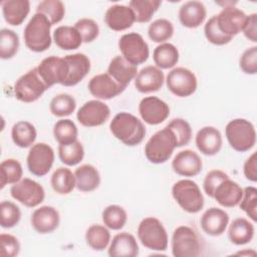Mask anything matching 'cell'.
Masks as SVG:
<instances>
[{
    "instance_id": "6da1fadb",
    "label": "cell",
    "mask_w": 257,
    "mask_h": 257,
    "mask_svg": "<svg viewBox=\"0 0 257 257\" xmlns=\"http://www.w3.org/2000/svg\"><path fill=\"white\" fill-rule=\"evenodd\" d=\"M109 130L115 139L128 147L140 145L146 136L143 121L126 111L118 112L113 116L109 123Z\"/></svg>"
},
{
    "instance_id": "7a4b0ae2",
    "label": "cell",
    "mask_w": 257,
    "mask_h": 257,
    "mask_svg": "<svg viewBox=\"0 0 257 257\" xmlns=\"http://www.w3.org/2000/svg\"><path fill=\"white\" fill-rule=\"evenodd\" d=\"M51 26L50 21L45 15L35 13L24 28L23 38L26 47L33 52L47 50L52 43L50 35Z\"/></svg>"
},
{
    "instance_id": "3957f363",
    "label": "cell",
    "mask_w": 257,
    "mask_h": 257,
    "mask_svg": "<svg viewBox=\"0 0 257 257\" xmlns=\"http://www.w3.org/2000/svg\"><path fill=\"white\" fill-rule=\"evenodd\" d=\"M177 148V140L167 125L155 133L145 146V155L153 164H164L172 157Z\"/></svg>"
},
{
    "instance_id": "277c9868",
    "label": "cell",
    "mask_w": 257,
    "mask_h": 257,
    "mask_svg": "<svg viewBox=\"0 0 257 257\" xmlns=\"http://www.w3.org/2000/svg\"><path fill=\"white\" fill-rule=\"evenodd\" d=\"M225 135L231 148L236 152L250 151L256 144V131L253 123L245 118H234L225 127Z\"/></svg>"
},
{
    "instance_id": "5b68a950",
    "label": "cell",
    "mask_w": 257,
    "mask_h": 257,
    "mask_svg": "<svg viewBox=\"0 0 257 257\" xmlns=\"http://www.w3.org/2000/svg\"><path fill=\"white\" fill-rule=\"evenodd\" d=\"M172 196L177 204L187 213L196 214L204 207V196L196 182L180 180L172 188Z\"/></svg>"
},
{
    "instance_id": "8992f818",
    "label": "cell",
    "mask_w": 257,
    "mask_h": 257,
    "mask_svg": "<svg viewBox=\"0 0 257 257\" xmlns=\"http://www.w3.org/2000/svg\"><path fill=\"white\" fill-rule=\"evenodd\" d=\"M138 238L150 250L165 251L168 248V233L163 223L155 217H147L140 222Z\"/></svg>"
},
{
    "instance_id": "52a82bcc",
    "label": "cell",
    "mask_w": 257,
    "mask_h": 257,
    "mask_svg": "<svg viewBox=\"0 0 257 257\" xmlns=\"http://www.w3.org/2000/svg\"><path fill=\"white\" fill-rule=\"evenodd\" d=\"M171 246L175 257H198L202 251L201 240L197 232L185 225L174 230Z\"/></svg>"
},
{
    "instance_id": "ba28073f",
    "label": "cell",
    "mask_w": 257,
    "mask_h": 257,
    "mask_svg": "<svg viewBox=\"0 0 257 257\" xmlns=\"http://www.w3.org/2000/svg\"><path fill=\"white\" fill-rule=\"evenodd\" d=\"M48 88L35 67L16 80L14 84V95L18 100L29 103L39 99Z\"/></svg>"
},
{
    "instance_id": "9c48e42d",
    "label": "cell",
    "mask_w": 257,
    "mask_h": 257,
    "mask_svg": "<svg viewBox=\"0 0 257 257\" xmlns=\"http://www.w3.org/2000/svg\"><path fill=\"white\" fill-rule=\"evenodd\" d=\"M118 48L121 55L135 65L146 62L150 55L148 43L143 36L137 32L123 34L118 40Z\"/></svg>"
},
{
    "instance_id": "30bf717a",
    "label": "cell",
    "mask_w": 257,
    "mask_h": 257,
    "mask_svg": "<svg viewBox=\"0 0 257 257\" xmlns=\"http://www.w3.org/2000/svg\"><path fill=\"white\" fill-rule=\"evenodd\" d=\"M11 197L28 208L40 205L45 198L44 188L34 180L29 178L21 179L10 188Z\"/></svg>"
},
{
    "instance_id": "8fae6325",
    "label": "cell",
    "mask_w": 257,
    "mask_h": 257,
    "mask_svg": "<svg viewBox=\"0 0 257 257\" xmlns=\"http://www.w3.org/2000/svg\"><path fill=\"white\" fill-rule=\"evenodd\" d=\"M54 158V151L49 145L45 143L34 144L26 159L28 171L36 177H43L52 168Z\"/></svg>"
},
{
    "instance_id": "7c38bea8",
    "label": "cell",
    "mask_w": 257,
    "mask_h": 257,
    "mask_svg": "<svg viewBox=\"0 0 257 257\" xmlns=\"http://www.w3.org/2000/svg\"><path fill=\"white\" fill-rule=\"evenodd\" d=\"M166 84L168 89L176 96L187 97L192 95L198 85L197 77L193 71L185 67L172 69L167 77Z\"/></svg>"
},
{
    "instance_id": "4fadbf2b",
    "label": "cell",
    "mask_w": 257,
    "mask_h": 257,
    "mask_svg": "<svg viewBox=\"0 0 257 257\" xmlns=\"http://www.w3.org/2000/svg\"><path fill=\"white\" fill-rule=\"evenodd\" d=\"M38 74L50 88L54 84H63L68 75V64L64 57L50 55L36 67Z\"/></svg>"
},
{
    "instance_id": "5bb4252c",
    "label": "cell",
    "mask_w": 257,
    "mask_h": 257,
    "mask_svg": "<svg viewBox=\"0 0 257 257\" xmlns=\"http://www.w3.org/2000/svg\"><path fill=\"white\" fill-rule=\"evenodd\" d=\"M110 109L101 100L92 99L83 103L76 113L78 122L86 127L99 126L108 120Z\"/></svg>"
},
{
    "instance_id": "9a60e30c",
    "label": "cell",
    "mask_w": 257,
    "mask_h": 257,
    "mask_svg": "<svg viewBox=\"0 0 257 257\" xmlns=\"http://www.w3.org/2000/svg\"><path fill=\"white\" fill-rule=\"evenodd\" d=\"M247 15L233 4L225 5L218 15L216 21L219 29L225 35L233 37L239 34L245 25Z\"/></svg>"
},
{
    "instance_id": "2e32d148",
    "label": "cell",
    "mask_w": 257,
    "mask_h": 257,
    "mask_svg": "<svg viewBox=\"0 0 257 257\" xmlns=\"http://www.w3.org/2000/svg\"><path fill=\"white\" fill-rule=\"evenodd\" d=\"M139 112L145 122L157 125L169 117L170 107L166 101L158 96H146L140 101Z\"/></svg>"
},
{
    "instance_id": "e0dca14e",
    "label": "cell",
    "mask_w": 257,
    "mask_h": 257,
    "mask_svg": "<svg viewBox=\"0 0 257 257\" xmlns=\"http://www.w3.org/2000/svg\"><path fill=\"white\" fill-rule=\"evenodd\" d=\"M88 90L98 99H111L120 94L125 88L119 85L107 72L94 75L87 84Z\"/></svg>"
},
{
    "instance_id": "ac0fdd59",
    "label": "cell",
    "mask_w": 257,
    "mask_h": 257,
    "mask_svg": "<svg viewBox=\"0 0 257 257\" xmlns=\"http://www.w3.org/2000/svg\"><path fill=\"white\" fill-rule=\"evenodd\" d=\"M172 168L179 176L195 177L201 173L203 162L196 152L185 150L179 152L175 156L172 161Z\"/></svg>"
},
{
    "instance_id": "d6986e66",
    "label": "cell",
    "mask_w": 257,
    "mask_h": 257,
    "mask_svg": "<svg viewBox=\"0 0 257 257\" xmlns=\"http://www.w3.org/2000/svg\"><path fill=\"white\" fill-rule=\"evenodd\" d=\"M30 223L37 233L48 234L58 228L60 216L54 207L41 206L32 213Z\"/></svg>"
},
{
    "instance_id": "ffe728a7",
    "label": "cell",
    "mask_w": 257,
    "mask_h": 257,
    "mask_svg": "<svg viewBox=\"0 0 257 257\" xmlns=\"http://www.w3.org/2000/svg\"><path fill=\"white\" fill-rule=\"evenodd\" d=\"M165 82V75L162 69L154 65L142 68L135 77V87L142 93L158 91Z\"/></svg>"
},
{
    "instance_id": "44dd1931",
    "label": "cell",
    "mask_w": 257,
    "mask_h": 257,
    "mask_svg": "<svg viewBox=\"0 0 257 257\" xmlns=\"http://www.w3.org/2000/svg\"><path fill=\"white\" fill-rule=\"evenodd\" d=\"M229 224V215L223 209L212 207L207 209L200 219L202 230L209 236L222 235Z\"/></svg>"
},
{
    "instance_id": "7402d4cb",
    "label": "cell",
    "mask_w": 257,
    "mask_h": 257,
    "mask_svg": "<svg viewBox=\"0 0 257 257\" xmlns=\"http://www.w3.org/2000/svg\"><path fill=\"white\" fill-rule=\"evenodd\" d=\"M106 26L113 31H122L128 29L136 22L134 11L130 6L114 4L106 10L104 14Z\"/></svg>"
},
{
    "instance_id": "603a6c76",
    "label": "cell",
    "mask_w": 257,
    "mask_h": 257,
    "mask_svg": "<svg viewBox=\"0 0 257 257\" xmlns=\"http://www.w3.org/2000/svg\"><path fill=\"white\" fill-rule=\"evenodd\" d=\"M196 147L205 156L217 155L223 145L222 135L214 126H204L198 131L195 138Z\"/></svg>"
},
{
    "instance_id": "cb8c5ba5",
    "label": "cell",
    "mask_w": 257,
    "mask_h": 257,
    "mask_svg": "<svg viewBox=\"0 0 257 257\" xmlns=\"http://www.w3.org/2000/svg\"><path fill=\"white\" fill-rule=\"evenodd\" d=\"M68 64V75L62 85L74 86L79 83L90 70V60L83 53H74L64 56Z\"/></svg>"
},
{
    "instance_id": "d4e9b609",
    "label": "cell",
    "mask_w": 257,
    "mask_h": 257,
    "mask_svg": "<svg viewBox=\"0 0 257 257\" xmlns=\"http://www.w3.org/2000/svg\"><path fill=\"white\" fill-rule=\"evenodd\" d=\"M107 253L110 257H137L140 253V248L133 234L120 232L113 236Z\"/></svg>"
},
{
    "instance_id": "484cf974",
    "label": "cell",
    "mask_w": 257,
    "mask_h": 257,
    "mask_svg": "<svg viewBox=\"0 0 257 257\" xmlns=\"http://www.w3.org/2000/svg\"><path fill=\"white\" fill-rule=\"evenodd\" d=\"M107 73L123 88L136 77L138 66L128 62L122 55L114 56L107 67Z\"/></svg>"
},
{
    "instance_id": "4316f807",
    "label": "cell",
    "mask_w": 257,
    "mask_h": 257,
    "mask_svg": "<svg viewBox=\"0 0 257 257\" xmlns=\"http://www.w3.org/2000/svg\"><path fill=\"white\" fill-rule=\"evenodd\" d=\"M243 196L241 186L230 178L224 180L216 188L214 197L219 205L225 208H233L239 205Z\"/></svg>"
},
{
    "instance_id": "83f0119b",
    "label": "cell",
    "mask_w": 257,
    "mask_h": 257,
    "mask_svg": "<svg viewBox=\"0 0 257 257\" xmlns=\"http://www.w3.org/2000/svg\"><path fill=\"white\" fill-rule=\"evenodd\" d=\"M206 16L207 10L201 1H187L179 9V20L187 28L199 27L206 19Z\"/></svg>"
},
{
    "instance_id": "f1b7e54d",
    "label": "cell",
    "mask_w": 257,
    "mask_h": 257,
    "mask_svg": "<svg viewBox=\"0 0 257 257\" xmlns=\"http://www.w3.org/2000/svg\"><path fill=\"white\" fill-rule=\"evenodd\" d=\"M4 20L12 25L18 26L23 23L30 11L28 0H5L1 2Z\"/></svg>"
},
{
    "instance_id": "f546056e",
    "label": "cell",
    "mask_w": 257,
    "mask_h": 257,
    "mask_svg": "<svg viewBox=\"0 0 257 257\" xmlns=\"http://www.w3.org/2000/svg\"><path fill=\"white\" fill-rule=\"evenodd\" d=\"M76 186L80 192H92L96 190L100 184V175L97 169L89 164H84L74 171Z\"/></svg>"
},
{
    "instance_id": "4dcf8cb0",
    "label": "cell",
    "mask_w": 257,
    "mask_h": 257,
    "mask_svg": "<svg viewBox=\"0 0 257 257\" xmlns=\"http://www.w3.org/2000/svg\"><path fill=\"white\" fill-rule=\"evenodd\" d=\"M255 229L251 222L245 218H237L232 221L228 229L229 240L235 245H245L254 237Z\"/></svg>"
},
{
    "instance_id": "1f68e13d",
    "label": "cell",
    "mask_w": 257,
    "mask_h": 257,
    "mask_svg": "<svg viewBox=\"0 0 257 257\" xmlns=\"http://www.w3.org/2000/svg\"><path fill=\"white\" fill-rule=\"evenodd\" d=\"M53 40L54 43L63 50L77 49L82 43V38L76 28L68 25L57 27L53 32Z\"/></svg>"
},
{
    "instance_id": "d6a6232c",
    "label": "cell",
    "mask_w": 257,
    "mask_h": 257,
    "mask_svg": "<svg viewBox=\"0 0 257 257\" xmlns=\"http://www.w3.org/2000/svg\"><path fill=\"white\" fill-rule=\"evenodd\" d=\"M37 137L35 126L26 120H20L13 124L11 130V138L13 143L22 149L32 147Z\"/></svg>"
},
{
    "instance_id": "836d02e7",
    "label": "cell",
    "mask_w": 257,
    "mask_h": 257,
    "mask_svg": "<svg viewBox=\"0 0 257 257\" xmlns=\"http://www.w3.org/2000/svg\"><path fill=\"white\" fill-rule=\"evenodd\" d=\"M178 48L169 42L161 43L153 52V59L157 67L160 69H169L174 67L179 61Z\"/></svg>"
},
{
    "instance_id": "e575fe53",
    "label": "cell",
    "mask_w": 257,
    "mask_h": 257,
    "mask_svg": "<svg viewBox=\"0 0 257 257\" xmlns=\"http://www.w3.org/2000/svg\"><path fill=\"white\" fill-rule=\"evenodd\" d=\"M50 184L53 191L59 195H67L76 186L75 176L68 168L59 167L51 175Z\"/></svg>"
},
{
    "instance_id": "d590c367",
    "label": "cell",
    "mask_w": 257,
    "mask_h": 257,
    "mask_svg": "<svg viewBox=\"0 0 257 257\" xmlns=\"http://www.w3.org/2000/svg\"><path fill=\"white\" fill-rule=\"evenodd\" d=\"M86 244L95 251H102L110 243V233L106 226L94 224L87 228L85 232Z\"/></svg>"
},
{
    "instance_id": "8d00e7d4",
    "label": "cell",
    "mask_w": 257,
    "mask_h": 257,
    "mask_svg": "<svg viewBox=\"0 0 257 257\" xmlns=\"http://www.w3.org/2000/svg\"><path fill=\"white\" fill-rule=\"evenodd\" d=\"M161 4L162 1L160 0H132L128 6L134 11L137 22L147 23L152 19Z\"/></svg>"
},
{
    "instance_id": "74e56055",
    "label": "cell",
    "mask_w": 257,
    "mask_h": 257,
    "mask_svg": "<svg viewBox=\"0 0 257 257\" xmlns=\"http://www.w3.org/2000/svg\"><path fill=\"white\" fill-rule=\"evenodd\" d=\"M104 226L111 230H120L127 221L126 211L119 205H109L105 207L101 214Z\"/></svg>"
},
{
    "instance_id": "f35d334b",
    "label": "cell",
    "mask_w": 257,
    "mask_h": 257,
    "mask_svg": "<svg viewBox=\"0 0 257 257\" xmlns=\"http://www.w3.org/2000/svg\"><path fill=\"white\" fill-rule=\"evenodd\" d=\"M77 126L69 118H62L55 122L53 136L59 145H66L77 141Z\"/></svg>"
},
{
    "instance_id": "ab89813d",
    "label": "cell",
    "mask_w": 257,
    "mask_h": 257,
    "mask_svg": "<svg viewBox=\"0 0 257 257\" xmlns=\"http://www.w3.org/2000/svg\"><path fill=\"white\" fill-rule=\"evenodd\" d=\"M58 157L64 165L68 167L79 164L84 157V149L79 141L58 146Z\"/></svg>"
},
{
    "instance_id": "60d3db41",
    "label": "cell",
    "mask_w": 257,
    "mask_h": 257,
    "mask_svg": "<svg viewBox=\"0 0 257 257\" xmlns=\"http://www.w3.org/2000/svg\"><path fill=\"white\" fill-rule=\"evenodd\" d=\"M75 108L76 101L74 97L68 93H59L55 95L49 103L50 112L57 117L68 116L74 112Z\"/></svg>"
},
{
    "instance_id": "b9f144b4",
    "label": "cell",
    "mask_w": 257,
    "mask_h": 257,
    "mask_svg": "<svg viewBox=\"0 0 257 257\" xmlns=\"http://www.w3.org/2000/svg\"><path fill=\"white\" fill-rule=\"evenodd\" d=\"M36 13L45 15L51 25L59 23L65 14V6L60 0H43L38 3Z\"/></svg>"
},
{
    "instance_id": "7bdbcfd3",
    "label": "cell",
    "mask_w": 257,
    "mask_h": 257,
    "mask_svg": "<svg viewBox=\"0 0 257 257\" xmlns=\"http://www.w3.org/2000/svg\"><path fill=\"white\" fill-rule=\"evenodd\" d=\"M1 189L6 185H13L19 182L23 175L21 164L15 159H6L0 165Z\"/></svg>"
},
{
    "instance_id": "ee69618b",
    "label": "cell",
    "mask_w": 257,
    "mask_h": 257,
    "mask_svg": "<svg viewBox=\"0 0 257 257\" xmlns=\"http://www.w3.org/2000/svg\"><path fill=\"white\" fill-rule=\"evenodd\" d=\"M18 34L8 28L0 31V57L2 59H10L16 55L19 48Z\"/></svg>"
},
{
    "instance_id": "f6af8a7d",
    "label": "cell",
    "mask_w": 257,
    "mask_h": 257,
    "mask_svg": "<svg viewBox=\"0 0 257 257\" xmlns=\"http://www.w3.org/2000/svg\"><path fill=\"white\" fill-rule=\"evenodd\" d=\"M174 34V25L168 19L160 18L153 21L148 28L151 40L157 43H165Z\"/></svg>"
},
{
    "instance_id": "bcb514c9",
    "label": "cell",
    "mask_w": 257,
    "mask_h": 257,
    "mask_svg": "<svg viewBox=\"0 0 257 257\" xmlns=\"http://www.w3.org/2000/svg\"><path fill=\"white\" fill-rule=\"evenodd\" d=\"M21 219L20 208L10 201H2L0 204V225L4 229L15 227Z\"/></svg>"
},
{
    "instance_id": "7dc6e473",
    "label": "cell",
    "mask_w": 257,
    "mask_h": 257,
    "mask_svg": "<svg viewBox=\"0 0 257 257\" xmlns=\"http://www.w3.org/2000/svg\"><path fill=\"white\" fill-rule=\"evenodd\" d=\"M167 126L172 130L177 140V148L187 146L192 139V127L190 123L184 118H174Z\"/></svg>"
},
{
    "instance_id": "c3c4849f",
    "label": "cell",
    "mask_w": 257,
    "mask_h": 257,
    "mask_svg": "<svg viewBox=\"0 0 257 257\" xmlns=\"http://www.w3.org/2000/svg\"><path fill=\"white\" fill-rule=\"evenodd\" d=\"M239 206L253 222L257 221V189L255 187L248 186L243 189Z\"/></svg>"
},
{
    "instance_id": "681fc988",
    "label": "cell",
    "mask_w": 257,
    "mask_h": 257,
    "mask_svg": "<svg viewBox=\"0 0 257 257\" xmlns=\"http://www.w3.org/2000/svg\"><path fill=\"white\" fill-rule=\"evenodd\" d=\"M204 33L209 42L215 45H225L228 44L233 37L225 35L221 32L217 25L216 15L212 16L204 26Z\"/></svg>"
},
{
    "instance_id": "f907efd6",
    "label": "cell",
    "mask_w": 257,
    "mask_h": 257,
    "mask_svg": "<svg viewBox=\"0 0 257 257\" xmlns=\"http://www.w3.org/2000/svg\"><path fill=\"white\" fill-rule=\"evenodd\" d=\"M74 27L79 32L82 42L89 43L95 40L99 34L97 23L90 18H81L74 24Z\"/></svg>"
},
{
    "instance_id": "816d5d0a",
    "label": "cell",
    "mask_w": 257,
    "mask_h": 257,
    "mask_svg": "<svg viewBox=\"0 0 257 257\" xmlns=\"http://www.w3.org/2000/svg\"><path fill=\"white\" fill-rule=\"evenodd\" d=\"M228 178H229L228 174H226L221 170H212L208 172L203 182V189L206 195L213 198L216 188L219 186L220 183H222L224 180Z\"/></svg>"
},
{
    "instance_id": "f5cc1de1",
    "label": "cell",
    "mask_w": 257,
    "mask_h": 257,
    "mask_svg": "<svg viewBox=\"0 0 257 257\" xmlns=\"http://www.w3.org/2000/svg\"><path fill=\"white\" fill-rule=\"evenodd\" d=\"M239 66L246 74H256L257 72V46L247 48L239 59Z\"/></svg>"
},
{
    "instance_id": "db71d44e",
    "label": "cell",
    "mask_w": 257,
    "mask_h": 257,
    "mask_svg": "<svg viewBox=\"0 0 257 257\" xmlns=\"http://www.w3.org/2000/svg\"><path fill=\"white\" fill-rule=\"evenodd\" d=\"M1 255L3 257H15L20 252V243L18 239L10 234L2 233L0 235Z\"/></svg>"
},
{
    "instance_id": "11a10c76",
    "label": "cell",
    "mask_w": 257,
    "mask_h": 257,
    "mask_svg": "<svg viewBox=\"0 0 257 257\" xmlns=\"http://www.w3.org/2000/svg\"><path fill=\"white\" fill-rule=\"evenodd\" d=\"M242 31L244 33V36L248 40L254 43L257 42V14L256 13L247 15V19Z\"/></svg>"
},
{
    "instance_id": "9f6ffc18",
    "label": "cell",
    "mask_w": 257,
    "mask_h": 257,
    "mask_svg": "<svg viewBox=\"0 0 257 257\" xmlns=\"http://www.w3.org/2000/svg\"><path fill=\"white\" fill-rule=\"evenodd\" d=\"M256 153H252V155L245 161L243 166V173L247 180L251 182L257 181V164H256Z\"/></svg>"
},
{
    "instance_id": "6f0895ef",
    "label": "cell",
    "mask_w": 257,
    "mask_h": 257,
    "mask_svg": "<svg viewBox=\"0 0 257 257\" xmlns=\"http://www.w3.org/2000/svg\"><path fill=\"white\" fill-rule=\"evenodd\" d=\"M236 255H252V256H255L256 255V252L255 251H253V250H244V251H240V252H237L236 253Z\"/></svg>"
}]
</instances>
